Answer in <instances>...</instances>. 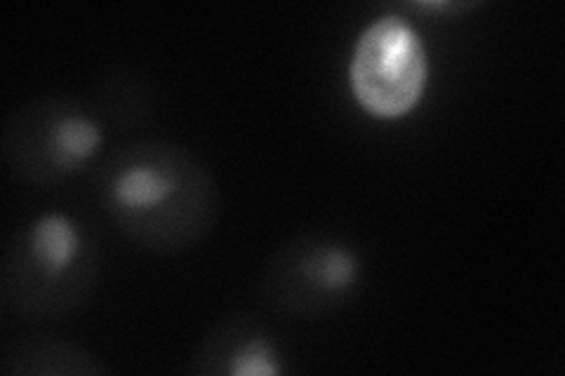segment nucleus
Returning <instances> with one entry per match:
<instances>
[{
    "label": "nucleus",
    "instance_id": "f257e3e1",
    "mask_svg": "<svg viewBox=\"0 0 565 376\" xmlns=\"http://www.w3.org/2000/svg\"><path fill=\"white\" fill-rule=\"evenodd\" d=\"M97 195L122 236L153 255L199 247L220 217L215 176L168 139L120 147L97 174Z\"/></svg>",
    "mask_w": 565,
    "mask_h": 376
},
{
    "label": "nucleus",
    "instance_id": "f03ea898",
    "mask_svg": "<svg viewBox=\"0 0 565 376\" xmlns=\"http://www.w3.org/2000/svg\"><path fill=\"white\" fill-rule=\"evenodd\" d=\"M99 247L90 228L45 212L14 233L0 264V307L26 322L81 311L99 282Z\"/></svg>",
    "mask_w": 565,
    "mask_h": 376
},
{
    "label": "nucleus",
    "instance_id": "7ed1b4c3",
    "mask_svg": "<svg viewBox=\"0 0 565 376\" xmlns=\"http://www.w3.org/2000/svg\"><path fill=\"white\" fill-rule=\"evenodd\" d=\"M104 141V120L93 106L52 95L20 106L6 120L0 149L20 182L52 189L90 165Z\"/></svg>",
    "mask_w": 565,
    "mask_h": 376
},
{
    "label": "nucleus",
    "instance_id": "20e7f679",
    "mask_svg": "<svg viewBox=\"0 0 565 376\" xmlns=\"http://www.w3.org/2000/svg\"><path fill=\"white\" fill-rule=\"evenodd\" d=\"M365 278L359 247L328 230H305L264 266L259 299L288 318H323L356 299Z\"/></svg>",
    "mask_w": 565,
    "mask_h": 376
},
{
    "label": "nucleus",
    "instance_id": "39448f33",
    "mask_svg": "<svg viewBox=\"0 0 565 376\" xmlns=\"http://www.w3.org/2000/svg\"><path fill=\"white\" fill-rule=\"evenodd\" d=\"M429 68L419 31L405 17L384 14L361 33L353 47L351 93L373 118H405L424 97Z\"/></svg>",
    "mask_w": 565,
    "mask_h": 376
},
{
    "label": "nucleus",
    "instance_id": "423d86ee",
    "mask_svg": "<svg viewBox=\"0 0 565 376\" xmlns=\"http://www.w3.org/2000/svg\"><path fill=\"white\" fill-rule=\"evenodd\" d=\"M286 369L276 334L250 313H228L217 320L189 367L199 376H278Z\"/></svg>",
    "mask_w": 565,
    "mask_h": 376
},
{
    "label": "nucleus",
    "instance_id": "0eeeda50",
    "mask_svg": "<svg viewBox=\"0 0 565 376\" xmlns=\"http://www.w3.org/2000/svg\"><path fill=\"white\" fill-rule=\"evenodd\" d=\"M8 376H104L111 367L85 346L57 336H26L3 351Z\"/></svg>",
    "mask_w": 565,
    "mask_h": 376
},
{
    "label": "nucleus",
    "instance_id": "6e6552de",
    "mask_svg": "<svg viewBox=\"0 0 565 376\" xmlns=\"http://www.w3.org/2000/svg\"><path fill=\"white\" fill-rule=\"evenodd\" d=\"M99 118L116 128H137L153 116L151 83L135 74L109 76L99 87Z\"/></svg>",
    "mask_w": 565,
    "mask_h": 376
}]
</instances>
